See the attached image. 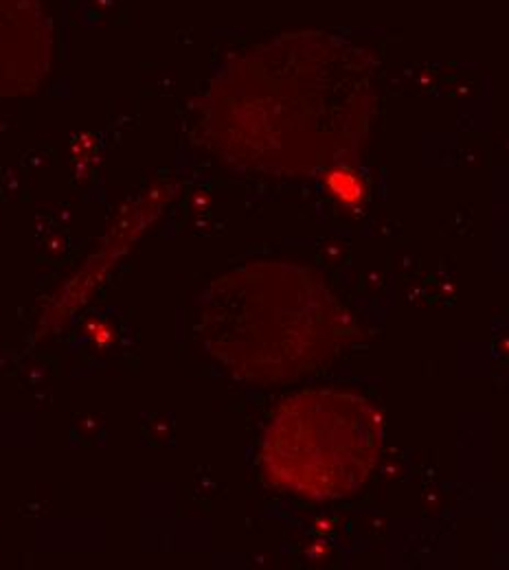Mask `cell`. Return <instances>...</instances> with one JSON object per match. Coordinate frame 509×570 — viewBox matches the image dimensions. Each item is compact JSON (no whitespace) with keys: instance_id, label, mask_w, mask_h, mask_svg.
<instances>
[{"instance_id":"cell-2","label":"cell","mask_w":509,"mask_h":570,"mask_svg":"<svg viewBox=\"0 0 509 570\" xmlns=\"http://www.w3.org/2000/svg\"><path fill=\"white\" fill-rule=\"evenodd\" d=\"M209 334L214 354L255 380L292 377L334 354L343 312L305 271L257 266L226 279Z\"/></svg>"},{"instance_id":"cell-3","label":"cell","mask_w":509,"mask_h":570,"mask_svg":"<svg viewBox=\"0 0 509 570\" xmlns=\"http://www.w3.org/2000/svg\"><path fill=\"white\" fill-rule=\"evenodd\" d=\"M384 439L380 411L361 395L314 389L288 397L262 443L268 481L305 499L356 494L371 476Z\"/></svg>"},{"instance_id":"cell-1","label":"cell","mask_w":509,"mask_h":570,"mask_svg":"<svg viewBox=\"0 0 509 570\" xmlns=\"http://www.w3.org/2000/svg\"><path fill=\"white\" fill-rule=\"evenodd\" d=\"M205 112L216 147L242 165L286 174L332 167L366 126L363 51L332 33H284L231 60Z\"/></svg>"},{"instance_id":"cell-4","label":"cell","mask_w":509,"mask_h":570,"mask_svg":"<svg viewBox=\"0 0 509 570\" xmlns=\"http://www.w3.org/2000/svg\"><path fill=\"white\" fill-rule=\"evenodd\" d=\"M327 185H330V189H332L341 200H345V203H356V200L363 198V185H361L359 178H356L350 169H345V167H339V165L330 167V171H327Z\"/></svg>"}]
</instances>
